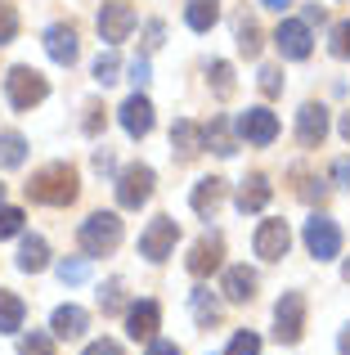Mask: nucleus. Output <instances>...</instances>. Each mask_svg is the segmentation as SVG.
I'll return each instance as SVG.
<instances>
[{
	"instance_id": "f257e3e1",
	"label": "nucleus",
	"mask_w": 350,
	"mask_h": 355,
	"mask_svg": "<svg viewBox=\"0 0 350 355\" xmlns=\"http://www.w3.org/2000/svg\"><path fill=\"white\" fill-rule=\"evenodd\" d=\"M77 189H81L77 171H72L68 162H50L27 180V198L41 202V207H68V202L77 198Z\"/></svg>"
},
{
	"instance_id": "f03ea898",
	"label": "nucleus",
	"mask_w": 350,
	"mask_h": 355,
	"mask_svg": "<svg viewBox=\"0 0 350 355\" xmlns=\"http://www.w3.org/2000/svg\"><path fill=\"white\" fill-rule=\"evenodd\" d=\"M81 252L86 257H108V252L122 243V216L117 211H90L86 220H81Z\"/></svg>"
},
{
	"instance_id": "7ed1b4c3",
	"label": "nucleus",
	"mask_w": 350,
	"mask_h": 355,
	"mask_svg": "<svg viewBox=\"0 0 350 355\" xmlns=\"http://www.w3.org/2000/svg\"><path fill=\"white\" fill-rule=\"evenodd\" d=\"M5 95H9V108L27 113V108H36L45 95H50V81H45L36 68L18 63V68H9V77H5Z\"/></svg>"
},
{
	"instance_id": "20e7f679",
	"label": "nucleus",
	"mask_w": 350,
	"mask_h": 355,
	"mask_svg": "<svg viewBox=\"0 0 350 355\" xmlns=\"http://www.w3.org/2000/svg\"><path fill=\"white\" fill-rule=\"evenodd\" d=\"M301 333H306V297L283 293L279 306H274V338H279L283 347H297Z\"/></svg>"
},
{
	"instance_id": "39448f33",
	"label": "nucleus",
	"mask_w": 350,
	"mask_h": 355,
	"mask_svg": "<svg viewBox=\"0 0 350 355\" xmlns=\"http://www.w3.org/2000/svg\"><path fill=\"white\" fill-rule=\"evenodd\" d=\"M153 184H158V175H153V166H144V162H131L122 175H117V202L122 207H144V202L153 198Z\"/></svg>"
},
{
	"instance_id": "423d86ee",
	"label": "nucleus",
	"mask_w": 350,
	"mask_h": 355,
	"mask_svg": "<svg viewBox=\"0 0 350 355\" xmlns=\"http://www.w3.org/2000/svg\"><path fill=\"white\" fill-rule=\"evenodd\" d=\"M274 45H279L283 59H310V50H315V36H310V23H301V18H283L279 27H274Z\"/></svg>"
},
{
	"instance_id": "0eeeda50",
	"label": "nucleus",
	"mask_w": 350,
	"mask_h": 355,
	"mask_svg": "<svg viewBox=\"0 0 350 355\" xmlns=\"http://www.w3.org/2000/svg\"><path fill=\"white\" fill-rule=\"evenodd\" d=\"M175 239H180V225H175L171 216H153V220H149V230L140 234V257H149V261H167L171 252H175Z\"/></svg>"
},
{
	"instance_id": "6e6552de",
	"label": "nucleus",
	"mask_w": 350,
	"mask_h": 355,
	"mask_svg": "<svg viewBox=\"0 0 350 355\" xmlns=\"http://www.w3.org/2000/svg\"><path fill=\"white\" fill-rule=\"evenodd\" d=\"M306 248H310V257L315 261H333L337 252H342V230H337V220H328V216H310L306 220Z\"/></svg>"
},
{
	"instance_id": "1a4fd4ad",
	"label": "nucleus",
	"mask_w": 350,
	"mask_h": 355,
	"mask_svg": "<svg viewBox=\"0 0 350 355\" xmlns=\"http://www.w3.org/2000/svg\"><path fill=\"white\" fill-rule=\"evenodd\" d=\"M135 9L131 5H122V0H108L104 9H99V36H104L108 45H117V41H126V36L135 32Z\"/></svg>"
},
{
	"instance_id": "9d476101",
	"label": "nucleus",
	"mask_w": 350,
	"mask_h": 355,
	"mask_svg": "<svg viewBox=\"0 0 350 355\" xmlns=\"http://www.w3.org/2000/svg\"><path fill=\"white\" fill-rule=\"evenodd\" d=\"M238 135L247 139V144H274L279 139V117L270 113V108H247L243 117H238Z\"/></svg>"
},
{
	"instance_id": "9b49d317",
	"label": "nucleus",
	"mask_w": 350,
	"mask_h": 355,
	"mask_svg": "<svg viewBox=\"0 0 350 355\" xmlns=\"http://www.w3.org/2000/svg\"><path fill=\"white\" fill-rule=\"evenodd\" d=\"M288 248H292L288 220H261V230H256V257L261 261H283Z\"/></svg>"
},
{
	"instance_id": "f8f14e48",
	"label": "nucleus",
	"mask_w": 350,
	"mask_h": 355,
	"mask_svg": "<svg viewBox=\"0 0 350 355\" xmlns=\"http://www.w3.org/2000/svg\"><path fill=\"white\" fill-rule=\"evenodd\" d=\"M162 329V306L158 302H135L131 311H126V333H131L135 342H153Z\"/></svg>"
},
{
	"instance_id": "ddd939ff",
	"label": "nucleus",
	"mask_w": 350,
	"mask_h": 355,
	"mask_svg": "<svg viewBox=\"0 0 350 355\" xmlns=\"http://www.w3.org/2000/svg\"><path fill=\"white\" fill-rule=\"evenodd\" d=\"M324 135H328V108L324 104H301V113H297V139L306 148H319V144H324Z\"/></svg>"
},
{
	"instance_id": "4468645a",
	"label": "nucleus",
	"mask_w": 350,
	"mask_h": 355,
	"mask_svg": "<svg viewBox=\"0 0 350 355\" xmlns=\"http://www.w3.org/2000/svg\"><path fill=\"white\" fill-rule=\"evenodd\" d=\"M220 257H225V239L220 234H202L198 243H193V252H189V275L207 279L211 270L220 266Z\"/></svg>"
},
{
	"instance_id": "2eb2a0df",
	"label": "nucleus",
	"mask_w": 350,
	"mask_h": 355,
	"mask_svg": "<svg viewBox=\"0 0 350 355\" xmlns=\"http://www.w3.org/2000/svg\"><path fill=\"white\" fill-rule=\"evenodd\" d=\"M77 32H72L68 23H54L50 32H45V54H50L54 63H63V68H72V63H77Z\"/></svg>"
},
{
	"instance_id": "dca6fc26",
	"label": "nucleus",
	"mask_w": 350,
	"mask_h": 355,
	"mask_svg": "<svg viewBox=\"0 0 350 355\" xmlns=\"http://www.w3.org/2000/svg\"><path fill=\"white\" fill-rule=\"evenodd\" d=\"M117 113H122V126H126V135H131V139H144L153 130V104L144 95H131Z\"/></svg>"
},
{
	"instance_id": "f3484780",
	"label": "nucleus",
	"mask_w": 350,
	"mask_h": 355,
	"mask_svg": "<svg viewBox=\"0 0 350 355\" xmlns=\"http://www.w3.org/2000/svg\"><path fill=\"white\" fill-rule=\"evenodd\" d=\"M193 211H198L202 220H211L220 211V202H225V180H220V175H207V180H198L193 184Z\"/></svg>"
},
{
	"instance_id": "a211bd4d",
	"label": "nucleus",
	"mask_w": 350,
	"mask_h": 355,
	"mask_svg": "<svg viewBox=\"0 0 350 355\" xmlns=\"http://www.w3.org/2000/svg\"><path fill=\"white\" fill-rule=\"evenodd\" d=\"M86 324H90V315L81 311V306H59L54 320H50V329H54V338L77 342V338H86Z\"/></svg>"
},
{
	"instance_id": "6ab92c4d",
	"label": "nucleus",
	"mask_w": 350,
	"mask_h": 355,
	"mask_svg": "<svg viewBox=\"0 0 350 355\" xmlns=\"http://www.w3.org/2000/svg\"><path fill=\"white\" fill-rule=\"evenodd\" d=\"M220 288H225V297H229V302H238V306L252 302V297H256V270L229 266V270H225V284H220Z\"/></svg>"
},
{
	"instance_id": "aec40b11",
	"label": "nucleus",
	"mask_w": 350,
	"mask_h": 355,
	"mask_svg": "<svg viewBox=\"0 0 350 355\" xmlns=\"http://www.w3.org/2000/svg\"><path fill=\"white\" fill-rule=\"evenodd\" d=\"M202 144H207L211 153H220V157H234V153H238L234 130H229V121H225V117H211L207 126H202Z\"/></svg>"
},
{
	"instance_id": "412c9836",
	"label": "nucleus",
	"mask_w": 350,
	"mask_h": 355,
	"mask_svg": "<svg viewBox=\"0 0 350 355\" xmlns=\"http://www.w3.org/2000/svg\"><path fill=\"white\" fill-rule=\"evenodd\" d=\"M270 180H265V175H247V180L243 184H238V211H243V216H247V211H261L265 207V202H270Z\"/></svg>"
},
{
	"instance_id": "4be33fe9",
	"label": "nucleus",
	"mask_w": 350,
	"mask_h": 355,
	"mask_svg": "<svg viewBox=\"0 0 350 355\" xmlns=\"http://www.w3.org/2000/svg\"><path fill=\"white\" fill-rule=\"evenodd\" d=\"M171 144H175V153H180L184 162L207 148V144H202V126H193V121H175V126H171Z\"/></svg>"
},
{
	"instance_id": "5701e85b",
	"label": "nucleus",
	"mask_w": 350,
	"mask_h": 355,
	"mask_svg": "<svg viewBox=\"0 0 350 355\" xmlns=\"http://www.w3.org/2000/svg\"><path fill=\"white\" fill-rule=\"evenodd\" d=\"M45 266H50V248H45V239L27 234L23 243H18V270H23V275H36V270H45Z\"/></svg>"
},
{
	"instance_id": "b1692460",
	"label": "nucleus",
	"mask_w": 350,
	"mask_h": 355,
	"mask_svg": "<svg viewBox=\"0 0 350 355\" xmlns=\"http://www.w3.org/2000/svg\"><path fill=\"white\" fill-rule=\"evenodd\" d=\"M189 302H193V320H198L202 329H216L220 324V302L211 297V288H193Z\"/></svg>"
},
{
	"instance_id": "393cba45",
	"label": "nucleus",
	"mask_w": 350,
	"mask_h": 355,
	"mask_svg": "<svg viewBox=\"0 0 350 355\" xmlns=\"http://www.w3.org/2000/svg\"><path fill=\"white\" fill-rule=\"evenodd\" d=\"M220 18V5L216 0H189V9H184V23L193 27V32H211Z\"/></svg>"
},
{
	"instance_id": "a878e982",
	"label": "nucleus",
	"mask_w": 350,
	"mask_h": 355,
	"mask_svg": "<svg viewBox=\"0 0 350 355\" xmlns=\"http://www.w3.org/2000/svg\"><path fill=\"white\" fill-rule=\"evenodd\" d=\"M27 162V139L18 135V130H0V166L5 171H14V166Z\"/></svg>"
},
{
	"instance_id": "bb28decb",
	"label": "nucleus",
	"mask_w": 350,
	"mask_h": 355,
	"mask_svg": "<svg viewBox=\"0 0 350 355\" xmlns=\"http://www.w3.org/2000/svg\"><path fill=\"white\" fill-rule=\"evenodd\" d=\"M23 315H27V306L18 302L14 293L0 288V333H18V329H23Z\"/></svg>"
},
{
	"instance_id": "cd10ccee",
	"label": "nucleus",
	"mask_w": 350,
	"mask_h": 355,
	"mask_svg": "<svg viewBox=\"0 0 350 355\" xmlns=\"http://www.w3.org/2000/svg\"><path fill=\"white\" fill-rule=\"evenodd\" d=\"M117 72H122V59H117V50L108 45V50L95 59V81H99V86H113V81H117Z\"/></svg>"
},
{
	"instance_id": "c85d7f7f",
	"label": "nucleus",
	"mask_w": 350,
	"mask_h": 355,
	"mask_svg": "<svg viewBox=\"0 0 350 355\" xmlns=\"http://www.w3.org/2000/svg\"><path fill=\"white\" fill-rule=\"evenodd\" d=\"M238 50H243L247 59H256V54H261V27H256L252 18H243V23H238Z\"/></svg>"
},
{
	"instance_id": "c756f323",
	"label": "nucleus",
	"mask_w": 350,
	"mask_h": 355,
	"mask_svg": "<svg viewBox=\"0 0 350 355\" xmlns=\"http://www.w3.org/2000/svg\"><path fill=\"white\" fill-rule=\"evenodd\" d=\"M211 86H216L220 99H229L234 95V68L229 63H211Z\"/></svg>"
},
{
	"instance_id": "7c9ffc66",
	"label": "nucleus",
	"mask_w": 350,
	"mask_h": 355,
	"mask_svg": "<svg viewBox=\"0 0 350 355\" xmlns=\"http://www.w3.org/2000/svg\"><path fill=\"white\" fill-rule=\"evenodd\" d=\"M328 50H333L337 59H350V18H342V23L333 27V36H328Z\"/></svg>"
},
{
	"instance_id": "2f4dec72",
	"label": "nucleus",
	"mask_w": 350,
	"mask_h": 355,
	"mask_svg": "<svg viewBox=\"0 0 350 355\" xmlns=\"http://www.w3.org/2000/svg\"><path fill=\"white\" fill-rule=\"evenodd\" d=\"M18 36V9L9 0H0V45H9Z\"/></svg>"
},
{
	"instance_id": "473e14b6",
	"label": "nucleus",
	"mask_w": 350,
	"mask_h": 355,
	"mask_svg": "<svg viewBox=\"0 0 350 355\" xmlns=\"http://www.w3.org/2000/svg\"><path fill=\"white\" fill-rule=\"evenodd\" d=\"M18 355H54V338H45V333H27V338L18 342Z\"/></svg>"
},
{
	"instance_id": "72a5a7b5",
	"label": "nucleus",
	"mask_w": 350,
	"mask_h": 355,
	"mask_svg": "<svg viewBox=\"0 0 350 355\" xmlns=\"http://www.w3.org/2000/svg\"><path fill=\"white\" fill-rule=\"evenodd\" d=\"M14 234H23V211L0 202V239H14Z\"/></svg>"
},
{
	"instance_id": "f704fd0d",
	"label": "nucleus",
	"mask_w": 350,
	"mask_h": 355,
	"mask_svg": "<svg viewBox=\"0 0 350 355\" xmlns=\"http://www.w3.org/2000/svg\"><path fill=\"white\" fill-rule=\"evenodd\" d=\"M225 355H261V338H256V333H234V342H229V351Z\"/></svg>"
},
{
	"instance_id": "c9c22d12",
	"label": "nucleus",
	"mask_w": 350,
	"mask_h": 355,
	"mask_svg": "<svg viewBox=\"0 0 350 355\" xmlns=\"http://www.w3.org/2000/svg\"><path fill=\"white\" fill-rule=\"evenodd\" d=\"M59 279H63V284H86L90 266H86V261H59Z\"/></svg>"
},
{
	"instance_id": "e433bc0d",
	"label": "nucleus",
	"mask_w": 350,
	"mask_h": 355,
	"mask_svg": "<svg viewBox=\"0 0 350 355\" xmlns=\"http://www.w3.org/2000/svg\"><path fill=\"white\" fill-rule=\"evenodd\" d=\"M99 306H104V315H117V311H122V279L104 284V293H99Z\"/></svg>"
},
{
	"instance_id": "4c0bfd02",
	"label": "nucleus",
	"mask_w": 350,
	"mask_h": 355,
	"mask_svg": "<svg viewBox=\"0 0 350 355\" xmlns=\"http://www.w3.org/2000/svg\"><path fill=\"white\" fill-rule=\"evenodd\" d=\"M261 90L274 99V95L283 90V72H279V68H261Z\"/></svg>"
},
{
	"instance_id": "58836bf2",
	"label": "nucleus",
	"mask_w": 350,
	"mask_h": 355,
	"mask_svg": "<svg viewBox=\"0 0 350 355\" xmlns=\"http://www.w3.org/2000/svg\"><path fill=\"white\" fill-rule=\"evenodd\" d=\"M333 180L342 184V189H350V157H337L333 162Z\"/></svg>"
},
{
	"instance_id": "ea45409f",
	"label": "nucleus",
	"mask_w": 350,
	"mask_h": 355,
	"mask_svg": "<svg viewBox=\"0 0 350 355\" xmlns=\"http://www.w3.org/2000/svg\"><path fill=\"white\" fill-rule=\"evenodd\" d=\"M86 355H126V351L117 347V342H108V338H104V342H90V347H86Z\"/></svg>"
},
{
	"instance_id": "a19ab883",
	"label": "nucleus",
	"mask_w": 350,
	"mask_h": 355,
	"mask_svg": "<svg viewBox=\"0 0 350 355\" xmlns=\"http://www.w3.org/2000/svg\"><path fill=\"white\" fill-rule=\"evenodd\" d=\"M86 113H90V117H86V135H99V126H104V108H99V104H90Z\"/></svg>"
},
{
	"instance_id": "79ce46f5",
	"label": "nucleus",
	"mask_w": 350,
	"mask_h": 355,
	"mask_svg": "<svg viewBox=\"0 0 350 355\" xmlns=\"http://www.w3.org/2000/svg\"><path fill=\"white\" fill-rule=\"evenodd\" d=\"M131 81H135V86H149V59H135L131 63Z\"/></svg>"
},
{
	"instance_id": "37998d69",
	"label": "nucleus",
	"mask_w": 350,
	"mask_h": 355,
	"mask_svg": "<svg viewBox=\"0 0 350 355\" xmlns=\"http://www.w3.org/2000/svg\"><path fill=\"white\" fill-rule=\"evenodd\" d=\"M162 32H167L162 23H149V27H144V36H149L144 45H149V50H158V45H162Z\"/></svg>"
},
{
	"instance_id": "c03bdc74",
	"label": "nucleus",
	"mask_w": 350,
	"mask_h": 355,
	"mask_svg": "<svg viewBox=\"0 0 350 355\" xmlns=\"http://www.w3.org/2000/svg\"><path fill=\"white\" fill-rule=\"evenodd\" d=\"M149 355H180V347H175V342H158V338H153L149 342Z\"/></svg>"
},
{
	"instance_id": "a18cd8bd",
	"label": "nucleus",
	"mask_w": 350,
	"mask_h": 355,
	"mask_svg": "<svg viewBox=\"0 0 350 355\" xmlns=\"http://www.w3.org/2000/svg\"><path fill=\"white\" fill-rule=\"evenodd\" d=\"M301 23H310V27L324 23V5H306V18H301Z\"/></svg>"
},
{
	"instance_id": "49530a36",
	"label": "nucleus",
	"mask_w": 350,
	"mask_h": 355,
	"mask_svg": "<svg viewBox=\"0 0 350 355\" xmlns=\"http://www.w3.org/2000/svg\"><path fill=\"white\" fill-rule=\"evenodd\" d=\"M95 166H99V171H113V153H108V148H99V153H95Z\"/></svg>"
},
{
	"instance_id": "de8ad7c7",
	"label": "nucleus",
	"mask_w": 350,
	"mask_h": 355,
	"mask_svg": "<svg viewBox=\"0 0 350 355\" xmlns=\"http://www.w3.org/2000/svg\"><path fill=\"white\" fill-rule=\"evenodd\" d=\"M337 351L350 355V329H342V338H337Z\"/></svg>"
},
{
	"instance_id": "09e8293b",
	"label": "nucleus",
	"mask_w": 350,
	"mask_h": 355,
	"mask_svg": "<svg viewBox=\"0 0 350 355\" xmlns=\"http://www.w3.org/2000/svg\"><path fill=\"white\" fill-rule=\"evenodd\" d=\"M265 9H283V5H292V0H261Z\"/></svg>"
},
{
	"instance_id": "8fccbe9b",
	"label": "nucleus",
	"mask_w": 350,
	"mask_h": 355,
	"mask_svg": "<svg viewBox=\"0 0 350 355\" xmlns=\"http://www.w3.org/2000/svg\"><path fill=\"white\" fill-rule=\"evenodd\" d=\"M342 135H346V139H350V113H346V117H342Z\"/></svg>"
},
{
	"instance_id": "3c124183",
	"label": "nucleus",
	"mask_w": 350,
	"mask_h": 355,
	"mask_svg": "<svg viewBox=\"0 0 350 355\" xmlns=\"http://www.w3.org/2000/svg\"><path fill=\"white\" fill-rule=\"evenodd\" d=\"M342 275H346V279H350V261H346V266H342Z\"/></svg>"
},
{
	"instance_id": "603ef678",
	"label": "nucleus",
	"mask_w": 350,
	"mask_h": 355,
	"mask_svg": "<svg viewBox=\"0 0 350 355\" xmlns=\"http://www.w3.org/2000/svg\"><path fill=\"white\" fill-rule=\"evenodd\" d=\"M0 198H5V184H0Z\"/></svg>"
}]
</instances>
